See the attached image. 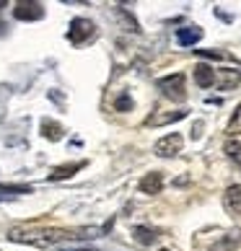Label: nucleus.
<instances>
[{"label":"nucleus","instance_id":"1","mask_svg":"<svg viewBox=\"0 0 241 251\" xmlns=\"http://www.w3.org/2000/svg\"><path fill=\"white\" fill-rule=\"evenodd\" d=\"M11 241L18 244H34V246H50V244H62L65 238H76L70 230H60V228H42V230H24V228H13L8 233Z\"/></svg>","mask_w":241,"mask_h":251},{"label":"nucleus","instance_id":"12","mask_svg":"<svg viewBox=\"0 0 241 251\" xmlns=\"http://www.w3.org/2000/svg\"><path fill=\"white\" fill-rule=\"evenodd\" d=\"M29 192H31L29 184H0V200H16Z\"/></svg>","mask_w":241,"mask_h":251},{"label":"nucleus","instance_id":"15","mask_svg":"<svg viewBox=\"0 0 241 251\" xmlns=\"http://www.w3.org/2000/svg\"><path fill=\"white\" fill-rule=\"evenodd\" d=\"M241 246V233L239 230H234L228 238H220L215 246H213V251H234V249H239Z\"/></svg>","mask_w":241,"mask_h":251},{"label":"nucleus","instance_id":"6","mask_svg":"<svg viewBox=\"0 0 241 251\" xmlns=\"http://www.w3.org/2000/svg\"><path fill=\"white\" fill-rule=\"evenodd\" d=\"M223 207L228 215H241V184H231L223 194Z\"/></svg>","mask_w":241,"mask_h":251},{"label":"nucleus","instance_id":"18","mask_svg":"<svg viewBox=\"0 0 241 251\" xmlns=\"http://www.w3.org/2000/svg\"><path fill=\"white\" fill-rule=\"evenodd\" d=\"M117 109L119 111H130V109H133V99H130V94H122L117 99Z\"/></svg>","mask_w":241,"mask_h":251},{"label":"nucleus","instance_id":"11","mask_svg":"<svg viewBox=\"0 0 241 251\" xmlns=\"http://www.w3.org/2000/svg\"><path fill=\"white\" fill-rule=\"evenodd\" d=\"M200 39H202V29H197V26H187V29H179L177 31V42L182 44V47L197 44Z\"/></svg>","mask_w":241,"mask_h":251},{"label":"nucleus","instance_id":"2","mask_svg":"<svg viewBox=\"0 0 241 251\" xmlns=\"http://www.w3.org/2000/svg\"><path fill=\"white\" fill-rule=\"evenodd\" d=\"M156 86H159L161 94L171 101L187 99V78H184V73H171V75H166V78H159Z\"/></svg>","mask_w":241,"mask_h":251},{"label":"nucleus","instance_id":"22","mask_svg":"<svg viewBox=\"0 0 241 251\" xmlns=\"http://www.w3.org/2000/svg\"><path fill=\"white\" fill-rule=\"evenodd\" d=\"M163 251H169V249H163Z\"/></svg>","mask_w":241,"mask_h":251},{"label":"nucleus","instance_id":"10","mask_svg":"<svg viewBox=\"0 0 241 251\" xmlns=\"http://www.w3.org/2000/svg\"><path fill=\"white\" fill-rule=\"evenodd\" d=\"M187 117V111L179 109V111H171V114H153L145 119V127H161V125H169V122H179V119Z\"/></svg>","mask_w":241,"mask_h":251},{"label":"nucleus","instance_id":"7","mask_svg":"<svg viewBox=\"0 0 241 251\" xmlns=\"http://www.w3.org/2000/svg\"><path fill=\"white\" fill-rule=\"evenodd\" d=\"M161 189H163V174L151 171V174H145L140 179V192L143 194H159Z\"/></svg>","mask_w":241,"mask_h":251},{"label":"nucleus","instance_id":"17","mask_svg":"<svg viewBox=\"0 0 241 251\" xmlns=\"http://www.w3.org/2000/svg\"><path fill=\"white\" fill-rule=\"evenodd\" d=\"M239 80H241V73H239V70H226V73H223V80H220V88L231 91Z\"/></svg>","mask_w":241,"mask_h":251},{"label":"nucleus","instance_id":"16","mask_svg":"<svg viewBox=\"0 0 241 251\" xmlns=\"http://www.w3.org/2000/svg\"><path fill=\"white\" fill-rule=\"evenodd\" d=\"M223 151H226V155L234 161L239 169H241V143H236V140H228L226 145H223Z\"/></svg>","mask_w":241,"mask_h":251},{"label":"nucleus","instance_id":"13","mask_svg":"<svg viewBox=\"0 0 241 251\" xmlns=\"http://www.w3.org/2000/svg\"><path fill=\"white\" fill-rule=\"evenodd\" d=\"M133 236H135L137 244L151 246V244H156V241H159V230H156V228H148V226H137V228L133 230Z\"/></svg>","mask_w":241,"mask_h":251},{"label":"nucleus","instance_id":"21","mask_svg":"<svg viewBox=\"0 0 241 251\" xmlns=\"http://www.w3.org/2000/svg\"><path fill=\"white\" fill-rule=\"evenodd\" d=\"M3 5H5V0H0V8H3Z\"/></svg>","mask_w":241,"mask_h":251},{"label":"nucleus","instance_id":"9","mask_svg":"<svg viewBox=\"0 0 241 251\" xmlns=\"http://www.w3.org/2000/svg\"><path fill=\"white\" fill-rule=\"evenodd\" d=\"M83 161H73V163H65V166H57V169H52V174H50V181H62V179H70L76 171H80L83 169Z\"/></svg>","mask_w":241,"mask_h":251},{"label":"nucleus","instance_id":"8","mask_svg":"<svg viewBox=\"0 0 241 251\" xmlns=\"http://www.w3.org/2000/svg\"><path fill=\"white\" fill-rule=\"evenodd\" d=\"M215 80H218V75L210 65H197V68H194V83H197L200 88H210Z\"/></svg>","mask_w":241,"mask_h":251},{"label":"nucleus","instance_id":"20","mask_svg":"<svg viewBox=\"0 0 241 251\" xmlns=\"http://www.w3.org/2000/svg\"><path fill=\"white\" fill-rule=\"evenodd\" d=\"M197 54H202V57H213V60H223L226 57L223 52H213V50H197Z\"/></svg>","mask_w":241,"mask_h":251},{"label":"nucleus","instance_id":"5","mask_svg":"<svg viewBox=\"0 0 241 251\" xmlns=\"http://www.w3.org/2000/svg\"><path fill=\"white\" fill-rule=\"evenodd\" d=\"M13 16L18 18V21H36V18L44 16V5L34 3V0H21V3H16Z\"/></svg>","mask_w":241,"mask_h":251},{"label":"nucleus","instance_id":"4","mask_svg":"<svg viewBox=\"0 0 241 251\" xmlns=\"http://www.w3.org/2000/svg\"><path fill=\"white\" fill-rule=\"evenodd\" d=\"M182 145H184V137L179 132H171V135L161 137V140L153 145V153L159 158H174V155L182 153Z\"/></svg>","mask_w":241,"mask_h":251},{"label":"nucleus","instance_id":"19","mask_svg":"<svg viewBox=\"0 0 241 251\" xmlns=\"http://www.w3.org/2000/svg\"><path fill=\"white\" fill-rule=\"evenodd\" d=\"M60 251H96V246H73V244H60Z\"/></svg>","mask_w":241,"mask_h":251},{"label":"nucleus","instance_id":"14","mask_svg":"<svg viewBox=\"0 0 241 251\" xmlns=\"http://www.w3.org/2000/svg\"><path fill=\"white\" fill-rule=\"evenodd\" d=\"M42 135L47 137V140L54 143V140H60L65 132H62V127H60L57 122H52V119H42Z\"/></svg>","mask_w":241,"mask_h":251},{"label":"nucleus","instance_id":"3","mask_svg":"<svg viewBox=\"0 0 241 251\" xmlns=\"http://www.w3.org/2000/svg\"><path fill=\"white\" fill-rule=\"evenodd\" d=\"M96 36V24L91 18H73L70 21V31H68V39L73 44H86Z\"/></svg>","mask_w":241,"mask_h":251}]
</instances>
